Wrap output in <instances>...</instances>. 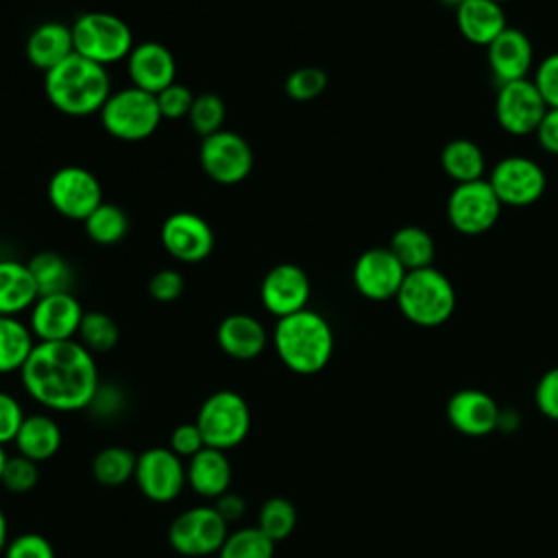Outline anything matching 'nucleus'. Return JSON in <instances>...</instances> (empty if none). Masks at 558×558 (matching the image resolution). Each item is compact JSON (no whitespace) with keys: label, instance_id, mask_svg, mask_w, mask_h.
Here are the masks:
<instances>
[{"label":"nucleus","instance_id":"f257e3e1","mask_svg":"<svg viewBox=\"0 0 558 558\" xmlns=\"http://www.w3.org/2000/svg\"><path fill=\"white\" fill-rule=\"evenodd\" d=\"M20 377L26 395L50 412L87 410L100 386L96 357L76 338L37 342Z\"/></svg>","mask_w":558,"mask_h":558},{"label":"nucleus","instance_id":"f03ea898","mask_svg":"<svg viewBox=\"0 0 558 558\" xmlns=\"http://www.w3.org/2000/svg\"><path fill=\"white\" fill-rule=\"evenodd\" d=\"M44 92L57 111L85 118L98 113L113 89L105 65L74 52L44 74Z\"/></svg>","mask_w":558,"mask_h":558},{"label":"nucleus","instance_id":"7ed1b4c3","mask_svg":"<svg viewBox=\"0 0 558 558\" xmlns=\"http://www.w3.org/2000/svg\"><path fill=\"white\" fill-rule=\"evenodd\" d=\"M272 349L281 364L296 375L320 373L333 353V331L327 318L310 307L277 318Z\"/></svg>","mask_w":558,"mask_h":558},{"label":"nucleus","instance_id":"20e7f679","mask_svg":"<svg viewBox=\"0 0 558 558\" xmlns=\"http://www.w3.org/2000/svg\"><path fill=\"white\" fill-rule=\"evenodd\" d=\"M395 299L399 312L418 327H438L456 310L453 283L434 266L408 270Z\"/></svg>","mask_w":558,"mask_h":558},{"label":"nucleus","instance_id":"39448f33","mask_svg":"<svg viewBox=\"0 0 558 558\" xmlns=\"http://www.w3.org/2000/svg\"><path fill=\"white\" fill-rule=\"evenodd\" d=\"M102 129L120 142H142L161 124L157 96L135 85L116 89L98 111Z\"/></svg>","mask_w":558,"mask_h":558},{"label":"nucleus","instance_id":"423d86ee","mask_svg":"<svg viewBox=\"0 0 558 558\" xmlns=\"http://www.w3.org/2000/svg\"><path fill=\"white\" fill-rule=\"evenodd\" d=\"M72 37L76 54L105 68L126 61L135 46L131 26L122 17L107 11L81 13L72 24Z\"/></svg>","mask_w":558,"mask_h":558},{"label":"nucleus","instance_id":"0eeeda50","mask_svg":"<svg viewBox=\"0 0 558 558\" xmlns=\"http://www.w3.org/2000/svg\"><path fill=\"white\" fill-rule=\"evenodd\" d=\"M196 425L207 447L229 451L242 445L251 432V408L235 390H216L198 408Z\"/></svg>","mask_w":558,"mask_h":558},{"label":"nucleus","instance_id":"6e6552de","mask_svg":"<svg viewBox=\"0 0 558 558\" xmlns=\"http://www.w3.org/2000/svg\"><path fill=\"white\" fill-rule=\"evenodd\" d=\"M229 536V523L214 506H192L179 512L168 527L170 547L187 558L218 554Z\"/></svg>","mask_w":558,"mask_h":558},{"label":"nucleus","instance_id":"1a4fd4ad","mask_svg":"<svg viewBox=\"0 0 558 558\" xmlns=\"http://www.w3.org/2000/svg\"><path fill=\"white\" fill-rule=\"evenodd\" d=\"M198 161L203 172L220 185L242 183L255 163L251 144L235 131L220 129L207 137H201Z\"/></svg>","mask_w":558,"mask_h":558},{"label":"nucleus","instance_id":"9d476101","mask_svg":"<svg viewBox=\"0 0 558 558\" xmlns=\"http://www.w3.org/2000/svg\"><path fill=\"white\" fill-rule=\"evenodd\" d=\"M46 194L59 216L78 222L102 203V185L98 177L83 166H61L54 170L48 179Z\"/></svg>","mask_w":558,"mask_h":558},{"label":"nucleus","instance_id":"9b49d317","mask_svg":"<svg viewBox=\"0 0 558 558\" xmlns=\"http://www.w3.org/2000/svg\"><path fill=\"white\" fill-rule=\"evenodd\" d=\"M501 207L486 179L456 183L447 198V220L462 235H482L495 227Z\"/></svg>","mask_w":558,"mask_h":558},{"label":"nucleus","instance_id":"f8f14e48","mask_svg":"<svg viewBox=\"0 0 558 558\" xmlns=\"http://www.w3.org/2000/svg\"><path fill=\"white\" fill-rule=\"evenodd\" d=\"M133 480L146 499L168 504L187 486L185 462L170 447H148L137 453Z\"/></svg>","mask_w":558,"mask_h":558},{"label":"nucleus","instance_id":"ddd939ff","mask_svg":"<svg viewBox=\"0 0 558 558\" xmlns=\"http://www.w3.org/2000/svg\"><path fill=\"white\" fill-rule=\"evenodd\" d=\"M501 205L527 207L536 203L547 185L545 170L530 157L510 155L499 159L486 179Z\"/></svg>","mask_w":558,"mask_h":558},{"label":"nucleus","instance_id":"4468645a","mask_svg":"<svg viewBox=\"0 0 558 558\" xmlns=\"http://www.w3.org/2000/svg\"><path fill=\"white\" fill-rule=\"evenodd\" d=\"M547 105L536 89L534 81L519 78L499 85L495 98V118L499 126L510 135H530L536 133L543 116L547 113Z\"/></svg>","mask_w":558,"mask_h":558},{"label":"nucleus","instance_id":"2eb2a0df","mask_svg":"<svg viewBox=\"0 0 558 558\" xmlns=\"http://www.w3.org/2000/svg\"><path fill=\"white\" fill-rule=\"evenodd\" d=\"M159 240L166 253L183 264H198L207 259L216 244L211 225L194 211L170 214L161 225Z\"/></svg>","mask_w":558,"mask_h":558},{"label":"nucleus","instance_id":"dca6fc26","mask_svg":"<svg viewBox=\"0 0 558 558\" xmlns=\"http://www.w3.org/2000/svg\"><path fill=\"white\" fill-rule=\"evenodd\" d=\"M83 305L72 292L41 294L28 314V327L37 342L74 340L83 320Z\"/></svg>","mask_w":558,"mask_h":558},{"label":"nucleus","instance_id":"f3484780","mask_svg":"<svg viewBox=\"0 0 558 558\" xmlns=\"http://www.w3.org/2000/svg\"><path fill=\"white\" fill-rule=\"evenodd\" d=\"M405 268L388 246H373L360 253L353 264V286L368 301L395 299L403 279Z\"/></svg>","mask_w":558,"mask_h":558},{"label":"nucleus","instance_id":"a211bd4d","mask_svg":"<svg viewBox=\"0 0 558 558\" xmlns=\"http://www.w3.org/2000/svg\"><path fill=\"white\" fill-rule=\"evenodd\" d=\"M312 283L307 272L290 262L272 266L259 283V301L275 318L290 316L307 307Z\"/></svg>","mask_w":558,"mask_h":558},{"label":"nucleus","instance_id":"6ab92c4d","mask_svg":"<svg viewBox=\"0 0 558 558\" xmlns=\"http://www.w3.org/2000/svg\"><path fill=\"white\" fill-rule=\"evenodd\" d=\"M126 72L131 85L159 94L168 85L177 83V61L170 48L159 41H140L126 57Z\"/></svg>","mask_w":558,"mask_h":558},{"label":"nucleus","instance_id":"aec40b11","mask_svg":"<svg viewBox=\"0 0 558 558\" xmlns=\"http://www.w3.org/2000/svg\"><path fill=\"white\" fill-rule=\"evenodd\" d=\"M486 59L490 74L499 85L525 78L532 61H534V48L530 37L514 26H506L488 46H486Z\"/></svg>","mask_w":558,"mask_h":558},{"label":"nucleus","instance_id":"412c9836","mask_svg":"<svg viewBox=\"0 0 558 558\" xmlns=\"http://www.w3.org/2000/svg\"><path fill=\"white\" fill-rule=\"evenodd\" d=\"M449 423L466 436H486L499 427L501 412L490 395L477 388H462L447 401Z\"/></svg>","mask_w":558,"mask_h":558},{"label":"nucleus","instance_id":"4be33fe9","mask_svg":"<svg viewBox=\"0 0 558 558\" xmlns=\"http://www.w3.org/2000/svg\"><path fill=\"white\" fill-rule=\"evenodd\" d=\"M216 340L225 355L240 362H248L264 353L268 344V331L259 318L244 312H235L218 323Z\"/></svg>","mask_w":558,"mask_h":558},{"label":"nucleus","instance_id":"5701e85b","mask_svg":"<svg viewBox=\"0 0 558 558\" xmlns=\"http://www.w3.org/2000/svg\"><path fill=\"white\" fill-rule=\"evenodd\" d=\"M185 477L187 486L205 497V499H218L231 488L233 469L227 458V451L203 447L196 456H192L185 464Z\"/></svg>","mask_w":558,"mask_h":558},{"label":"nucleus","instance_id":"b1692460","mask_svg":"<svg viewBox=\"0 0 558 558\" xmlns=\"http://www.w3.org/2000/svg\"><path fill=\"white\" fill-rule=\"evenodd\" d=\"M26 59L37 70H52L61 61H65L70 54H74V37L72 26L63 22H41L37 24L31 35L26 37Z\"/></svg>","mask_w":558,"mask_h":558},{"label":"nucleus","instance_id":"393cba45","mask_svg":"<svg viewBox=\"0 0 558 558\" xmlns=\"http://www.w3.org/2000/svg\"><path fill=\"white\" fill-rule=\"evenodd\" d=\"M453 13L460 35L475 46H488L508 26L506 11L495 0H464Z\"/></svg>","mask_w":558,"mask_h":558},{"label":"nucleus","instance_id":"a878e982","mask_svg":"<svg viewBox=\"0 0 558 558\" xmlns=\"http://www.w3.org/2000/svg\"><path fill=\"white\" fill-rule=\"evenodd\" d=\"M13 445L20 456L39 464L59 453L63 445V432L50 414L35 412L24 416Z\"/></svg>","mask_w":558,"mask_h":558},{"label":"nucleus","instance_id":"bb28decb","mask_svg":"<svg viewBox=\"0 0 558 558\" xmlns=\"http://www.w3.org/2000/svg\"><path fill=\"white\" fill-rule=\"evenodd\" d=\"M39 299V288L28 264L17 259H0V316H17L31 312Z\"/></svg>","mask_w":558,"mask_h":558},{"label":"nucleus","instance_id":"cd10ccee","mask_svg":"<svg viewBox=\"0 0 558 558\" xmlns=\"http://www.w3.org/2000/svg\"><path fill=\"white\" fill-rule=\"evenodd\" d=\"M37 340L17 316H0V375L20 373Z\"/></svg>","mask_w":558,"mask_h":558},{"label":"nucleus","instance_id":"c85d7f7f","mask_svg":"<svg viewBox=\"0 0 558 558\" xmlns=\"http://www.w3.org/2000/svg\"><path fill=\"white\" fill-rule=\"evenodd\" d=\"M440 166L445 174L456 183H471L484 179L486 159L475 142L466 137H456L442 146Z\"/></svg>","mask_w":558,"mask_h":558},{"label":"nucleus","instance_id":"c756f323","mask_svg":"<svg viewBox=\"0 0 558 558\" xmlns=\"http://www.w3.org/2000/svg\"><path fill=\"white\" fill-rule=\"evenodd\" d=\"M388 248L395 253V257L401 262L405 270H418L427 268L434 262L436 244L434 238L416 225H405L397 229L390 238Z\"/></svg>","mask_w":558,"mask_h":558},{"label":"nucleus","instance_id":"7c9ffc66","mask_svg":"<svg viewBox=\"0 0 558 558\" xmlns=\"http://www.w3.org/2000/svg\"><path fill=\"white\" fill-rule=\"evenodd\" d=\"M26 264L31 268V275H33L37 288H39V296L54 294V292H72L74 270L61 253L39 251Z\"/></svg>","mask_w":558,"mask_h":558},{"label":"nucleus","instance_id":"2f4dec72","mask_svg":"<svg viewBox=\"0 0 558 558\" xmlns=\"http://www.w3.org/2000/svg\"><path fill=\"white\" fill-rule=\"evenodd\" d=\"M135 464H137V456L131 449L122 445H109L94 456L92 475L98 484L116 488L133 480Z\"/></svg>","mask_w":558,"mask_h":558},{"label":"nucleus","instance_id":"473e14b6","mask_svg":"<svg viewBox=\"0 0 558 558\" xmlns=\"http://www.w3.org/2000/svg\"><path fill=\"white\" fill-rule=\"evenodd\" d=\"M85 233L92 242L100 246H111L118 244L126 238L129 233V216L120 205L113 203H100L85 220H83Z\"/></svg>","mask_w":558,"mask_h":558},{"label":"nucleus","instance_id":"72a5a7b5","mask_svg":"<svg viewBox=\"0 0 558 558\" xmlns=\"http://www.w3.org/2000/svg\"><path fill=\"white\" fill-rule=\"evenodd\" d=\"M218 558H275V541H270L257 525L238 527L229 532Z\"/></svg>","mask_w":558,"mask_h":558},{"label":"nucleus","instance_id":"f704fd0d","mask_svg":"<svg viewBox=\"0 0 558 558\" xmlns=\"http://www.w3.org/2000/svg\"><path fill=\"white\" fill-rule=\"evenodd\" d=\"M76 340L87 351H92L94 355L96 353H107L118 344L120 329H118V323L109 314H105V312H85L83 320H81V327H78V333H76Z\"/></svg>","mask_w":558,"mask_h":558},{"label":"nucleus","instance_id":"c9c22d12","mask_svg":"<svg viewBox=\"0 0 558 558\" xmlns=\"http://www.w3.org/2000/svg\"><path fill=\"white\" fill-rule=\"evenodd\" d=\"M296 508L286 497H270L262 504L257 514V527L275 543L286 541L296 527Z\"/></svg>","mask_w":558,"mask_h":558},{"label":"nucleus","instance_id":"e433bc0d","mask_svg":"<svg viewBox=\"0 0 558 558\" xmlns=\"http://www.w3.org/2000/svg\"><path fill=\"white\" fill-rule=\"evenodd\" d=\"M225 116H227L225 100L214 92H203L194 96L192 109L187 113V122L196 135L207 137L222 129Z\"/></svg>","mask_w":558,"mask_h":558},{"label":"nucleus","instance_id":"4c0bfd02","mask_svg":"<svg viewBox=\"0 0 558 558\" xmlns=\"http://www.w3.org/2000/svg\"><path fill=\"white\" fill-rule=\"evenodd\" d=\"M327 87V72L316 65H303L288 74L283 89L296 102H307L318 98Z\"/></svg>","mask_w":558,"mask_h":558},{"label":"nucleus","instance_id":"58836bf2","mask_svg":"<svg viewBox=\"0 0 558 558\" xmlns=\"http://www.w3.org/2000/svg\"><path fill=\"white\" fill-rule=\"evenodd\" d=\"M39 482V466L37 462L15 453L7 458L0 484L4 486V490L13 493V495H26L31 493Z\"/></svg>","mask_w":558,"mask_h":558},{"label":"nucleus","instance_id":"ea45409f","mask_svg":"<svg viewBox=\"0 0 558 558\" xmlns=\"http://www.w3.org/2000/svg\"><path fill=\"white\" fill-rule=\"evenodd\" d=\"M155 96H157V105L163 120H181V118H187L196 94H192V89L181 83H172Z\"/></svg>","mask_w":558,"mask_h":558},{"label":"nucleus","instance_id":"a19ab883","mask_svg":"<svg viewBox=\"0 0 558 558\" xmlns=\"http://www.w3.org/2000/svg\"><path fill=\"white\" fill-rule=\"evenodd\" d=\"M2 556L4 558H57L50 541L37 532H24L13 536Z\"/></svg>","mask_w":558,"mask_h":558},{"label":"nucleus","instance_id":"79ce46f5","mask_svg":"<svg viewBox=\"0 0 558 558\" xmlns=\"http://www.w3.org/2000/svg\"><path fill=\"white\" fill-rule=\"evenodd\" d=\"M185 290V279L174 268H161L148 279V294L159 303L177 301Z\"/></svg>","mask_w":558,"mask_h":558},{"label":"nucleus","instance_id":"37998d69","mask_svg":"<svg viewBox=\"0 0 558 558\" xmlns=\"http://www.w3.org/2000/svg\"><path fill=\"white\" fill-rule=\"evenodd\" d=\"M534 85L549 109H558V52L547 54L534 74Z\"/></svg>","mask_w":558,"mask_h":558},{"label":"nucleus","instance_id":"c03bdc74","mask_svg":"<svg viewBox=\"0 0 558 558\" xmlns=\"http://www.w3.org/2000/svg\"><path fill=\"white\" fill-rule=\"evenodd\" d=\"M24 416H26V414H24L22 403H20L13 395L0 390V445H2V447H4L7 442H13V440H15Z\"/></svg>","mask_w":558,"mask_h":558},{"label":"nucleus","instance_id":"a18cd8bd","mask_svg":"<svg viewBox=\"0 0 558 558\" xmlns=\"http://www.w3.org/2000/svg\"><path fill=\"white\" fill-rule=\"evenodd\" d=\"M181 460H190L192 456H196L203 447H207L205 445V438H203V434H201V429H198V425H196V421L194 423H181V425H177L174 429H172V434H170V445H168Z\"/></svg>","mask_w":558,"mask_h":558},{"label":"nucleus","instance_id":"49530a36","mask_svg":"<svg viewBox=\"0 0 558 558\" xmlns=\"http://www.w3.org/2000/svg\"><path fill=\"white\" fill-rule=\"evenodd\" d=\"M534 401L547 418L558 421V366L541 375L534 390Z\"/></svg>","mask_w":558,"mask_h":558},{"label":"nucleus","instance_id":"de8ad7c7","mask_svg":"<svg viewBox=\"0 0 558 558\" xmlns=\"http://www.w3.org/2000/svg\"><path fill=\"white\" fill-rule=\"evenodd\" d=\"M124 403H126V397H124L122 388H118L113 384H100L87 410H92L100 418H113L122 412Z\"/></svg>","mask_w":558,"mask_h":558},{"label":"nucleus","instance_id":"09e8293b","mask_svg":"<svg viewBox=\"0 0 558 558\" xmlns=\"http://www.w3.org/2000/svg\"><path fill=\"white\" fill-rule=\"evenodd\" d=\"M534 135L545 153L558 155V109H547Z\"/></svg>","mask_w":558,"mask_h":558},{"label":"nucleus","instance_id":"8fccbe9b","mask_svg":"<svg viewBox=\"0 0 558 558\" xmlns=\"http://www.w3.org/2000/svg\"><path fill=\"white\" fill-rule=\"evenodd\" d=\"M214 508L218 510V514L227 521V523H233V521H240L246 512V501L242 495L238 493H231L227 490L225 495H220L218 499H214Z\"/></svg>","mask_w":558,"mask_h":558},{"label":"nucleus","instance_id":"3c124183","mask_svg":"<svg viewBox=\"0 0 558 558\" xmlns=\"http://www.w3.org/2000/svg\"><path fill=\"white\" fill-rule=\"evenodd\" d=\"M9 523H7V514H4V510L0 508V554H4V549H7V545H9Z\"/></svg>","mask_w":558,"mask_h":558},{"label":"nucleus","instance_id":"603ef678","mask_svg":"<svg viewBox=\"0 0 558 558\" xmlns=\"http://www.w3.org/2000/svg\"><path fill=\"white\" fill-rule=\"evenodd\" d=\"M438 2H440V4H445V7H449V9H453V11H456V9H458V7H460V4H462V2H464V0H438Z\"/></svg>","mask_w":558,"mask_h":558},{"label":"nucleus","instance_id":"864d4df0","mask_svg":"<svg viewBox=\"0 0 558 558\" xmlns=\"http://www.w3.org/2000/svg\"><path fill=\"white\" fill-rule=\"evenodd\" d=\"M7 451H4V447L0 445V477H2V471H4V464H7Z\"/></svg>","mask_w":558,"mask_h":558},{"label":"nucleus","instance_id":"5fc2aeb1","mask_svg":"<svg viewBox=\"0 0 558 558\" xmlns=\"http://www.w3.org/2000/svg\"><path fill=\"white\" fill-rule=\"evenodd\" d=\"M495 2H499V4H504V2H512V0H495Z\"/></svg>","mask_w":558,"mask_h":558}]
</instances>
